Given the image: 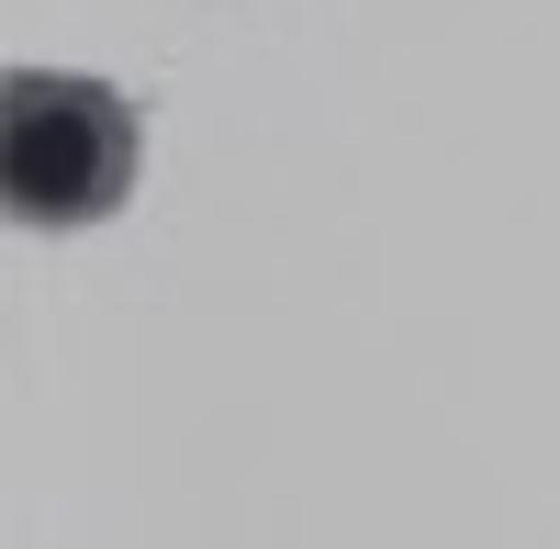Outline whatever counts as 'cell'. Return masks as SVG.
<instances>
[{
	"label": "cell",
	"mask_w": 560,
	"mask_h": 549,
	"mask_svg": "<svg viewBox=\"0 0 560 549\" xmlns=\"http://www.w3.org/2000/svg\"><path fill=\"white\" fill-rule=\"evenodd\" d=\"M23 224H102L135 191V102L68 68H12V135H0Z\"/></svg>",
	"instance_id": "1"
}]
</instances>
